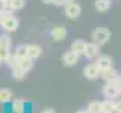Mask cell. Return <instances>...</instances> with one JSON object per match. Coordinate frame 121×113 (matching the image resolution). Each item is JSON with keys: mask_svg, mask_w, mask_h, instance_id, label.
<instances>
[{"mask_svg": "<svg viewBox=\"0 0 121 113\" xmlns=\"http://www.w3.org/2000/svg\"><path fill=\"white\" fill-rule=\"evenodd\" d=\"M111 30L106 29V27H97L95 30L92 32V35H91V38H92V42H95L97 45H104L108 44V41L111 39Z\"/></svg>", "mask_w": 121, "mask_h": 113, "instance_id": "6da1fadb", "label": "cell"}, {"mask_svg": "<svg viewBox=\"0 0 121 113\" xmlns=\"http://www.w3.org/2000/svg\"><path fill=\"white\" fill-rule=\"evenodd\" d=\"M103 95L108 100H113L118 95H121V89L118 88L117 83H106V86L103 88Z\"/></svg>", "mask_w": 121, "mask_h": 113, "instance_id": "7a4b0ae2", "label": "cell"}, {"mask_svg": "<svg viewBox=\"0 0 121 113\" xmlns=\"http://www.w3.org/2000/svg\"><path fill=\"white\" fill-rule=\"evenodd\" d=\"M80 14H82V8H80V5H77V3L70 2L65 6V15L70 20H74V18L80 17Z\"/></svg>", "mask_w": 121, "mask_h": 113, "instance_id": "3957f363", "label": "cell"}, {"mask_svg": "<svg viewBox=\"0 0 121 113\" xmlns=\"http://www.w3.org/2000/svg\"><path fill=\"white\" fill-rule=\"evenodd\" d=\"M83 75H85L88 80H97V78L101 75V71L98 69L97 63H91V65L85 66V69H83Z\"/></svg>", "mask_w": 121, "mask_h": 113, "instance_id": "277c9868", "label": "cell"}, {"mask_svg": "<svg viewBox=\"0 0 121 113\" xmlns=\"http://www.w3.org/2000/svg\"><path fill=\"white\" fill-rule=\"evenodd\" d=\"M2 27L6 30V32H15L18 29V20L12 15H8L5 20L2 21Z\"/></svg>", "mask_w": 121, "mask_h": 113, "instance_id": "5b68a950", "label": "cell"}, {"mask_svg": "<svg viewBox=\"0 0 121 113\" xmlns=\"http://www.w3.org/2000/svg\"><path fill=\"white\" fill-rule=\"evenodd\" d=\"M98 53H100V45H97L95 42H89L85 45V53H83L85 57H88V59L98 57Z\"/></svg>", "mask_w": 121, "mask_h": 113, "instance_id": "8992f818", "label": "cell"}, {"mask_svg": "<svg viewBox=\"0 0 121 113\" xmlns=\"http://www.w3.org/2000/svg\"><path fill=\"white\" fill-rule=\"evenodd\" d=\"M50 35H52V38H53V41H56V42H60V41H64V39L67 38L68 32H67V29L64 27V26H58V27L52 29Z\"/></svg>", "mask_w": 121, "mask_h": 113, "instance_id": "52a82bcc", "label": "cell"}, {"mask_svg": "<svg viewBox=\"0 0 121 113\" xmlns=\"http://www.w3.org/2000/svg\"><path fill=\"white\" fill-rule=\"evenodd\" d=\"M97 66H98V69L103 73V71H108V69H111V68H113L112 66V59L109 57V56H106V54H103V56H98V59H97Z\"/></svg>", "mask_w": 121, "mask_h": 113, "instance_id": "ba28073f", "label": "cell"}, {"mask_svg": "<svg viewBox=\"0 0 121 113\" xmlns=\"http://www.w3.org/2000/svg\"><path fill=\"white\" fill-rule=\"evenodd\" d=\"M62 62H64L65 66H74L76 63L79 62V54H76L73 50H70L62 56Z\"/></svg>", "mask_w": 121, "mask_h": 113, "instance_id": "9c48e42d", "label": "cell"}, {"mask_svg": "<svg viewBox=\"0 0 121 113\" xmlns=\"http://www.w3.org/2000/svg\"><path fill=\"white\" fill-rule=\"evenodd\" d=\"M101 77L104 78L106 83H115L117 80H118L120 74L117 73L113 68H111V69H108V71H103V73H101Z\"/></svg>", "mask_w": 121, "mask_h": 113, "instance_id": "30bf717a", "label": "cell"}, {"mask_svg": "<svg viewBox=\"0 0 121 113\" xmlns=\"http://www.w3.org/2000/svg\"><path fill=\"white\" fill-rule=\"evenodd\" d=\"M41 53H43V48L39 47V45H35V44H30L27 45V57L30 59H38L41 56Z\"/></svg>", "mask_w": 121, "mask_h": 113, "instance_id": "8fae6325", "label": "cell"}, {"mask_svg": "<svg viewBox=\"0 0 121 113\" xmlns=\"http://www.w3.org/2000/svg\"><path fill=\"white\" fill-rule=\"evenodd\" d=\"M85 45H86L85 41H82V39H76V41H73V42H71V50H73L76 54L82 56L83 53H85Z\"/></svg>", "mask_w": 121, "mask_h": 113, "instance_id": "7c38bea8", "label": "cell"}, {"mask_svg": "<svg viewBox=\"0 0 121 113\" xmlns=\"http://www.w3.org/2000/svg\"><path fill=\"white\" fill-rule=\"evenodd\" d=\"M111 0H95V11L97 12H108L111 9Z\"/></svg>", "mask_w": 121, "mask_h": 113, "instance_id": "4fadbf2b", "label": "cell"}, {"mask_svg": "<svg viewBox=\"0 0 121 113\" xmlns=\"http://www.w3.org/2000/svg\"><path fill=\"white\" fill-rule=\"evenodd\" d=\"M101 113H115V103L112 100H106L101 103Z\"/></svg>", "mask_w": 121, "mask_h": 113, "instance_id": "5bb4252c", "label": "cell"}, {"mask_svg": "<svg viewBox=\"0 0 121 113\" xmlns=\"http://www.w3.org/2000/svg\"><path fill=\"white\" fill-rule=\"evenodd\" d=\"M12 100V92L9 89H0V103L6 104Z\"/></svg>", "mask_w": 121, "mask_h": 113, "instance_id": "9a60e30c", "label": "cell"}, {"mask_svg": "<svg viewBox=\"0 0 121 113\" xmlns=\"http://www.w3.org/2000/svg\"><path fill=\"white\" fill-rule=\"evenodd\" d=\"M18 66H20L21 69H24L26 73H29V71L32 69V66H33V62H32V59H30V57H23Z\"/></svg>", "mask_w": 121, "mask_h": 113, "instance_id": "2e32d148", "label": "cell"}, {"mask_svg": "<svg viewBox=\"0 0 121 113\" xmlns=\"http://www.w3.org/2000/svg\"><path fill=\"white\" fill-rule=\"evenodd\" d=\"M26 71L24 69H21L20 66H15V68H12V77L15 78V80H23V78L26 77Z\"/></svg>", "mask_w": 121, "mask_h": 113, "instance_id": "e0dca14e", "label": "cell"}, {"mask_svg": "<svg viewBox=\"0 0 121 113\" xmlns=\"http://www.w3.org/2000/svg\"><path fill=\"white\" fill-rule=\"evenodd\" d=\"M15 54L18 56V57H27V45L26 44H20L17 48H15Z\"/></svg>", "mask_w": 121, "mask_h": 113, "instance_id": "ac0fdd59", "label": "cell"}, {"mask_svg": "<svg viewBox=\"0 0 121 113\" xmlns=\"http://www.w3.org/2000/svg\"><path fill=\"white\" fill-rule=\"evenodd\" d=\"M6 62H8V65H9L11 68H15V66H18V65H20V62H21V57H18V56L14 53V56L11 54L9 57H8V60H6Z\"/></svg>", "mask_w": 121, "mask_h": 113, "instance_id": "d6986e66", "label": "cell"}, {"mask_svg": "<svg viewBox=\"0 0 121 113\" xmlns=\"http://www.w3.org/2000/svg\"><path fill=\"white\" fill-rule=\"evenodd\" d=\"M9 5L14 11H18V9H23L26 5V0H9Z\"/></svg>", "mask_w": 121, "mask_h": 113, "instance_id": "ffe728a7", "label": "cell"}, {"mask_svg": "<svg viewBox=\"0 0 121 113\" xmlns=\"http://www.w3.org/2000/svg\"><path fill=\"white\" fill-rule=\"evenodd\" d=\"M88 110L91 113H101V103H98V101H92V103H89Z\"/></svg>", "mask_w": 121, "mask_h": 113, "instance_id": "44dd1931", "label": "cell"}, {"mask_svg": "<svg viewBox=\"0 0 121 113\" xmlns=\"http://www.w3.org/2000/svg\"><path fill=\"white\" fill-rule=\"evenodd\" d=\"M0 47L11 48V38L8 35H0Z\"/></svg>", "mask_w": 121, "mask_h": 113, "instance_id": "7402d4cb", "label": "cell"}, {"mask_svg": "<svg viewBox=\"0 0 121 113\" xmlns=\"http://www.w3.org/2000/svg\"><path fill=\"white\" fill-rule=\"evenodd\" d=\"M11 48H5V47H0V60H8V57L11 56Z\"/></svg>", "mask_w": 121, "mask_h": 113, "instance_id": "603a6c76", "label": "cell"}, {"mask_svg": "<svg viewBox=\"0 0 121 113\" xmlns=\"http://www.w3.org/2000/svg\"><path fill=\"white\" fill-rule=\"evenodd\" d=\"M12 107H14V112L15 113H21L23 112V101H20V100H18V101H14V105H12Z\"/></svg>", "mask_w": 121, "mask_h": 113, "instance_id": "cb8c5ba5", "label": "cell"}, {"mask_svg": "<svg viewBox=\"0 0 121 113\" xmlns=\"http://www.w3.org/2000/svg\"><path fill=\"white\" fill-rule=\"evenodd\" d=\"M115 113H121V101L115 103Z\"/></svg>", "mask_w": 121, "mask_h": 113, "instance_id": "d4e9b609", "label": "cell"}, {"mask_svg": "<svg viewBox=\"0 0 121 113\" xmlns=\"http://www.w3.org/2000/svg\"><path fill=\"white\" fill-rule=\"evenodd\" d=\"M64 3H67L65 0H53V5H56V6H62Z\"/></svg>", "mask_w": 121, "mask_h": 113, "instance_id": "484cf974", "label": "cell"}, {"mask_svg": "<svg viewBox=\"0 0 121 113\" xmlns=\"http://www.w3.org/2000/svg\"><path fill=\"white\" fill-rule=\"evenodd\" d=\"M6 17H8V14H5V12H3V11H0V24H2V21L5 20Z\"/></svg>", "mask_w": 121, "mask_h": 113, "instance_id": "4316f807", "label": "cell"}, {"mask_svg": "<svg viewBox=\"0 0 121 113\" xmlns=\"http://www.w3.org/2000/svg\"><path fill=\"white\" fill-rule=\"evenodd\" d=\"M41 113H56V112L53 110V109H45V110H43Z\"/></svg>", "mask_w": 121, "mask_h": 113, "instance_id": "83f0119b", "label": "cell"}, {"mask_svg": "<svg viewBox=\"0 0 121 113\" xmlns=\"http://www.w3.org/2000/svg\"><path fill=\"white\" fill-rule=\"evenodd\" d=\"M115 83H117V85H118V88L121 89V75H120V77H118V80H117Z\"/></svg>", "mask_w": 121, "mask_h": 113, "instance_id": "f1b7e54d", "label": "cell"}, {"mask_svg": "<svg viewBox=\"0 0 121 113\" xmlns=\"http://www.w3.org/2000/svg\"><path fill=\"white\" fill-rule=\"evenodd\" d=\"M43 3H47V5H50V3H53V0H41Z\"/></svg>", "mask_w": 121, "mask_h": 113, "instance_id": "f546056e", "label": "cell"}, {"mask_svg": "<svg viewBox=\"0 0 121 113\" xmlns=\"http://www.w3.org/2000/svg\"><path fill=\"white\" fill-rule=\"evenodd\" d=\"M77 113H91V112H89V110H88V109H86V110H79V112H77Z\"/></svg>", "mask_w": 121, "mask_h": 113, "instance_id": "4dcf8cb0", "label": "cell"}, {"mask_svg": "<svg viewBox=\"0 0 121 113\" xmlns=\"http://www.w3.org/2000/svg\"><path fill=\"white\" fill-rule=\"evenodd\" d=\"M5 2H8V0H0V3H5Z\"/></svg>", "mask_w": 121, "mask_h": 113, "instance_id": "1f68e13d", "label": "cell"}, {"mask_svg": "<svg viewBox=\"0 0 121 113\" xmlns=\"http://www.w3.org/2000/svg\"><path fill=\"white\" fill-rule=\"evenodd\" d=\"M65 2H67V3H70V2H74V0H65Z\"/></svg>", "mask_w": 121, "mask_h": 113, "instance_id": "d6a6232c", "label": "cell"}, {"mask_svg": "<svg viewBox=\"0 0 121 113\" xmlns=\"http://www.w3.org/2000/svg\"><path fill=\"white\" fill-rule=\"evenodd\" d=\"M0 63H2V60H0Z\"/></svg>", "mask_w": 121, "mask_h": 113, "instance_id": "836d02e7", "label": "cell"}]
</instances>
